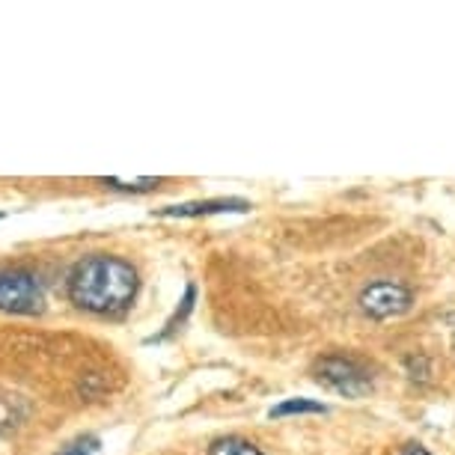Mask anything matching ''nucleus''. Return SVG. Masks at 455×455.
<instances>
[{
  "label": "nucleus",
  "mask_w": 455,
  "mask_h": 455,
  "mask_svg": "<svg viewBox=\"0 0 455 455\" xmlns=\"http://www.w3.org/2000/svg\"><path fill=\"white\" fill-rule=\"evenodd\" d=\"M140 274L128 259L114 253H92L68 274L66 291L78 310L92 315H125L134 307Z\"/></svg>",
  "instance_id": "nucleus-1"
},
{
  "label": "nucleus",
  "mask_w": 455,
  "mask_h": 455,
  "mask_svg": "<svg viewBox=\"0 0 455 455\" xmlns=\"http://www.w3.org/2000/svg\"><path fill=\"white\" fill-rule=\"evenodd\" d=\"M313 375L322 387H328L331 393H339L346 399H360L372 390L375 378L363 360L351 357V355H324L315 360Z\"/></svg>",
  "instance_id": "nucleus-2"
},
{
  "label": "nucleus",
  "mask_w": 455,
  "mask_h": 455,
  "mask_svg": "<svg viewBox=\"0 0 455 455\" xmlns=\"http://www.w3.org/2000/svg\"><path fill=\"white\" fill-rule=\"evenodd\" d=\"M0 313L10 315H39L45 313V286L39 274L28 268L0 271Z\"/></svg>",
  "instance_id": "nucleus-3"
},
{
  "label": "nucleus",
  "mask_w": 455,
  "mask_h": 455,
  "mask_svg": "<svg viewBox=\"0 0 455 455\" xmlns=\"http://www.w3.org/2000/svg\"><path fill=\"white\" fill-rule=\"evenodd\" d=\"M357 304L369 319L387 322V319H396V315H405L411 307H414V291H411L405 283L378 280V283H369V286L360 291Z\"/></svg>",
  "instance_id": "nucleus-4"
},
{
  "label": "nucleus",
  "mask_w": 455,
  "mask_h": 455,
  "mask_svg": "<svg viewBox=\"0 0 455 455\" xmlns=\"http://www.w3.org/2000/svg\"><path fill=\"white\" fill-rule=\"evenodd\" d=\"M251 203L238 200V196H218V200H194V203H179V205H164L156 214L158 218H212V214H229V212H247Z\"/></svg>",
  "instance_id": "nucleus-5"
},
{
  "label": "nucleus",
  "mask_w": 455,
  "mask_h": 455,
  "mask_svg": "<svg viewBox=\"0 0 455 455\" xmlns=\"http://www.w3.org/2000/svg\"><path fill=\"white\" fill-rule=\"evenodd\" d=\"M194 304H196V286L194 283H188L185 286V295L179 298V307L173 310V315L164 322V331L156 333V337H149L146 339V346H156V342H167L170 337H176L179 331H182V324L188 322V315L194 313Z\"/></svg>",
  "instance_id": "nucleus-6"
},
{
  "label": "nucleus",
  "mask_w": 455,
  "mask_h": 455,
  "mask_svg": "<svg viewBox=\"0 0 455 455\" xmlns=\"http://www.w3.org/2000/svg\"><path fill=\"white\" fill-rule=\"evenodd\" d=\"M99 185H105L108 191L116 194H152L164 185V179H99Z\"/></svg>",
  "instance_id": "nucleus-7"
},
{
  "label": "nucleus",
  "mask_w": 455,
  "mask_h": 455,
  "mask_svg": "<svg viewBox=\"0 0 455 455\" xmlns=\"http://www.w3.org/2000/svg\"><path fill=\"white\" fill-rule=\"evenodd\" d=\"M300 417V414H328V408L322 402H313V399H283L280 405H274L268 411L271 419H283V417Z\"/></svg>",
  "instance_id": "nucleus-8"
},
{
  "label": "nucleus",
  "mask_w": 455,
  "mask_h": 455,
  "mask_svg": "<svg viewBox=\"0 0 455 455\" xmlns=\"http://www.w3.org/2000/svg\"><path fill=\"white\" fill-rule=\"evenodd\" d=\"M205 455H265V452L256 443L244 441V437L227 435V437H218V441L209 446V452H205Z\"/></svg>",
  "instance_id": "nucleus-9"
},
{
  "label": "nucleus",
  "mask_w": 455,
  "mask_h": 455,
  "mask_svg": "<svg viewBox=\"0 0 455 455\" xmlns=\"http://www.w3.org/2000/svg\"><path fill=\"white\" fill-rule=\"evenodd\" d=\"M24 414H28V411H24L21 399L10 396V393H0V435L12 432L15 426H21Z\"/></svg>",
  "instance_id": "nucleus-10"
},
{
  "label": "nucleus",
  "mask_w": 455,
  "mask_h": 455,
  "mask_svg": "<svg viewBox=\"0 0 455 455\" xmlns=\"http://www.w3.org/2000/svg\"><path fill=\"white\" fill-rule=\"evenodd\" d=\"M101 452V441L96 435H78L75 441H68L57 455H99Z\"/></svg>",
  "instance_id": "nucleus-11"
},
{
  "label": "nucleus",
  "mask_w": 455,
  "mask_h": 455,
  "mask_svg": "<svg viewBox=\"0 0 455 455\" xmlns=\"http://www.w3.org/2000/svg\"><path fill=\"white\" fill-rule=\"evenodd\" d=\"M405 369H408V375L414 378H419V381H426L428 378V360L426 357H417V355H411L408 360H405Z\"/></svg>",
  "instance_id": "nucleus-12"
},
{
  "label": "nucleus",
  "mask_w": 455,
  "mask_h": 455,
  "mask_svg": "<svg viewBox=\"0 0 455 455\" xmlns=\"http://www.w3.org/2000/svg\"><path fill=\"white\" fill-rule=\"evenodd\" d=\"M399 455H432L426 450V446H419V443H411V446H405V450H402Z\"/></svg>",
  "instance_id": "nucleus-13"
},
{
  "label": "nucleus",
  "mask_w": 455,
  "mask_h": 455,
  "mask_svg": "<svg viewBox=\"0 0 455 455\" xmlns=\"http://www.w3.org/2000/svg\"><path fill=\"white\" fill-rule=\"evenodd\" d=\"M450 322H452V324H455V315H452V319H450ZM452 333H455V328H452Z\"/></svg>",
  "instance_id": "nucleus-14"
},
{
  "label": "nucleus",
  "mask_w": 455,
  "mask_h": 455,
  "mask_svg": "<svg viewBox=\"0 0 455 455\" xmlns=\"http://www.w3.org/2000/svg\"><path fill=\"white\" fill-rule=\"evenodd\" d=\"M0 220H4V212H0Z\"/></svg>",
  "instance_id": "nucleus-15"
}]
</instances>
